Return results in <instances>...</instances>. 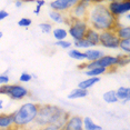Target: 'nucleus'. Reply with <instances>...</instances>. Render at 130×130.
<instances>
[{
    "instance_id": "nucleus-14",
    "label": "nucleus",
    "mask_w": 130,
    "mask_h": 130,
    "mask_svg": "<svg viewBox=\"0 0 130 130\" xmlns=\"http://www.w3.org/2000/svg\"><path fill=\"white\" fill-rule=\"evenodd\" d=\"M48 16H49L50 20H51L52 22L57 23V25H68V23H69V17H68V14L50 10Z\"/></svg>"
},
{
    "instance_id": "nucleus-3",
    "label": "nucleus",
    "mask_w": 130,
    "mask_h": 130,
    "mask_svg": "<svg viewBox=\"0 0 130 130\" xmlns=\"http://www.w3.org/2000/svg\"><path fill=\"white\" fill-rule=\"evenodd\" d=\"M39 111V105L27 101L12 112L13 125L17 129H25L35 122Z\"/></svg>"
},
{
    "instance_id": "nucleus-38",
    "label": "nucleus",
    "mask_w": 130,
    "mask_h": 130,
    "mask_svg": "<svg viewBox=\"0 0 130 130\" xmlns=\"http://www.w3.org/2000/svg\"><path fill=\"white\" fill-rule=\"evenodd\" d=\"M4 103H5V101H4V99H0V111L4 109Z\"/></svg>"
},
{
    "instance_id": "nucleus-30",
    "label": "nucleus",
    "mask_w": 130,
    "mask_h": 130,
    "mask_svg": "<svg viewBox=\"0 0 130 130\" xmlns=\"http://www.w3.org/2000/svg\"><path fill=\"white\" fill-rule=\"evenodd\" d=\"M31 79H32V75H30L28 72H22L19 77L20 84H28V82L31 81Z\"/></svg>"
},
{
    "instance_id": "nucleus-17",
    "label": "nucleus",
    "mask_w": 130,
    "mask_h": 130,
    "mask_svg": "<svg viewBox=\"0 0 130 130\" xmlns=\"http://www.w3.org/2000/svg\"><path fill=\"white\" fill-rule=\"evenodd\" d=\"M100 77H92V78H87L85 79V80L80 81L78 84V88H80V89H84V90H88L90 89V88H92L94 85L99 84L100 82Z\"/></svg>"
},
{
    "instance_id": "nucleus-40",
    "label": "nucleus",
    "mask_w": 130,
    "mask_h": 130,
    "mask_svg": "<svg viewBox=\"0 0 130 130\" xmlns=\"http://www.w3.org/2000/svg\"><path fill=\"white\" fill-rule=\"evenodd\" d=\"M2 36H4V34H2V31H0V39L2 38Z\"/></svg>"
},
{
    "instance_id": "nucleus-10",
    "label": "nucleus",
    "mask_w": 130,
    "mask_h": 130,
    "mask_svg": "<svg viewBox=\"0 0 130 130\" xmlns=\"http://www.w3.org/2000/svg\"><path fill=\"white\" fill-rule=\"evenodd\" d=\"M117 63H118V56H109V55H105L103 57H101L99 60L94 61V66L96 67H101L105 69H115L117 68Z\"/></svg>"
},
{
    "instance_id": "nucleus-26",
    "label": "nucleus",
    "mask_w": 130,
    "mask_h": 130,
    "mask_svg": "<svg viewBox=\"0 0 130 130\" xmlns=\"http://www.w3.org/2000/svg\"><path fill=\"white\" fill-rule=\"evenodd\" d=\"M72 46H75V48H76V49H79V50H81V49L87 50V49L91 48V46L89 45V42H88V41L86 40V39H81V40L73 41V42H72Z\"/></svg>"
},
{
    "instance_id": "nucleus-2",
    "label": "nucleus",
    "mask_w": 130,
    "mask_h": 130,
    "mask_svg": "<svg viewBox=\"0 0 130 130\" xmlns=\"http://www.w3.org/2000/svg\"><path fill=\"white\" fill-rule=\"evenodd\" d=\"M70 113L63 108L55 105H43L39 106L38 116L34 122V126L37 128L47 126V125H55L60 130L63 129L67 120L69 119Z\"/></svg>"
},
{
    "instance_id": "nucleus-12",
    "label": "nucleus",
    "mask_w": 130,
    "mask_h": 130,
    "mask_svg": "<svg viewBox=\"0 0 130 130\" xmlns=\"http://www.w3.org/2000/svg\"><path fill=\"white\" fill-rule=\"evenodd\" d=\"M0 130H16L13 125L12 112L0 113Z\"/></svg>"
},
{
    "instance_id": "nucleus-19",
    "label": "nucleus",
    "mask_w": 130,
    "mask_h": 130,
    "mask_svg": "<svg viewBox=\"0 0 130 130\" xmlns=\"http://www.w3.org/2000/svg\"><path fill=\"white\" fill-rule=\"evenodd\" d=\"M88 90H84L80 88H75L73 90H71L69 92V94L67 96V98L69 100H76V99H81V98H86L88 96Z\"/></svg>"
},
{
    "instance_id": "nucleus-13",
    "label": "nucleus",
    "mask_w": 130,
    "mask_h": 130,
    "mask_svg": "<svg viewBox=\"0 0 130 130\" xmlns=\"http://www.w3.org/2000/svg\"><path fill=\"white\" fill-rule=\"evenodd\" d=\"M84 39H86L88 42H89V45L91 46V48H94V47H97L99 45L100 32L89 27V28H88V30H87V32H86Z\"/></svg>"
},
{
    "instance_id": "nucleus-35",
    "label": "nucleus",
    "mask_w": 130,
    "mask_h": 130,
    "mask_svg": "<svg viewBox=\"0 0 130 130\" xmlns=\"http://www.w3.org/2000/svg\"><path fill=\"white\" fill-rule=\"evenodd\" d=\"M45 5H46V1H45V0H38V1H36V6H37V7H39V8L43 7Z\"/></svg>"
},
{
    "instance_id": "nucleus-7",
    "label": "nucleus",
    "mask_w": 130,
    "mask_h": 130,
    "mask_svg": "<svg viewBox=\"0 0 130 130\" xmlns=\"http://www.w3.org/2000/svg\"><path fill=\"white\" fill-rule=\"evenodd\" d=\"M29 94H30L29 89L21 84H9L6 96L12 101H20V100L26 99Z\"/></svg>"
},
{
    "instance_id": "nucleus-4",
    "label": "nucleus",
    "mask_w": 130,
    "mask_h": 130,
    "mask_svg": "<svg viewBox=\"0 0 130 130\" xmlns=\"http://www.w3.org/2000/svg\"><path fill=\"white\" fill-rule=\"evenodd\" d=\"M69 28H68V36H70L73 41L81 40L85 38V35L87 32L88 23L86 20H78V19H69Z\"/></svg>"
},
{
    "instance_id": "nucleus-24",
    "label": "nucleus",
    "mask_w": 130,
    "mask_h": 130,
    "mask_svg": "<svg viewBox=\"0 0 130 130\" xmlns=\"http://www.w3.org/2000/svg\"><path fill=\"white\" fill-rule=\"evenodd\" d=\"M102 99H103V101L109 103V105H111V103H116V102L119 101L118 98H117V96H116V91L115 90L106 91V92L103 93V96H102Z\"/></svg>"
},
{
    "instance_id": "nucleus-9",
    "label": "nucleus",
    "mask_w": 130,
    "mask_h": 130,
    "mask_svg": "<svg viewBox=\"0 0 130 130\" xmlns=\"http://www.w3.org/2000/svg\"><path fill=\"white\" fill-rule=\"evenodd\" d=\"M77 2H78V0H52V1H50L49 7L54 11L67 14L70 12V10L72 9Z\"/></svg>"
},
{
    "instance_id": "nucleus-31",
    "label": "nucleus",
    "mask_w": 130,
    "mask_h": 130,
    "mask_svg": "<svg viewBox=\"0 0 130 130\" xmlns=\"http://www.w3.org/2000/svg\"><path fill=\"white\" fill-rule=\"evenodd\" d=\"M31 23H32L31 19L23 17V18H21L18 21V26H19V27H21V28H26V29H27L28 27H30V26H31Z\"/></svg>"
},
{
    "instance_id": "nucleus-27",
    "label": "nucleus",
    "mask_w": 130,
    "mask_h": 130,
    "mask_svg": "<svg viewBox=\"0 0 130 130\" xmlns=\"http://www.w3.org/2000/svg\"><path fill=\"white\" fill-rule=\"evenodd\" d=\"M129 63V56L127 55H118V63H117V67H120V68H123L126 67L127 64Z\"/></svg>"
},
{
    "instance_id": "nucleus-34",
    "label": "nucleus",
    "mask_w": 130,
    "mask_h": 130,
    "mask_svg": "<svg viewBox=\"0 0 130 130\" xmlns=\"http://www.w3.org/2000/svg\"><path fill=\"white\" fill-rule=\"evenodd\" d=\"M9 16V13H8V11L6 10H0V21H2V20H5L7 17Z\"/></svg>"
},
{
    "instance_id": "nucleus-39",
    "label": "nucleus",
    "mask_w": 130,
    "mask_h": 130,
    "mask_svg": "<svg viewBox=\"0 0 130 130\" xmlns=\"http://www.w3.org/2000/svg\"><path fill=\"white\" fill-rule=\"evenodd\" d=\"M129 100H130V99H128V100H123V101H121V102H122V105H127V103L129 102Z\"/></svg>"
},
{
    "instance_id": "nucleus-6",
    "label": "nucleus",
    "mask_w": 130,
    "mask_h": 130,
    "mask_svg": "<svg viewBox=\"0 0 130 130\" xmlns=\"http://www.w3.org/2000/svg\"><path fill=\"white\" fill-rule=\"evenodd\" d=\"M92 1L89 0H78V2L73 6V8L68 13L69 19H78V20H86L88 10Z\"/></svg>"
},
{
    "instance_id": "nucleus-29",
    "label": "nucleus",
    "mask_w": 130,
    "mask_h": 130,
    "mask_svg": "<svg viewBox=\"0 0 130 130\" xmlns=\"http://www.w3.org/2000/svg\"><path fill=\"white\" fill-rule=\"evenodd\" d=\"M55 45L57 47H60L61 49L69 50L72 47V42H71V41H68V40H61V41H56Z\"/></svg>"
},
{
    "instance_id": "nucleus-1",
    "label": "nucleus",
    "mask_w": 130,
    "mask_h": 130,
    "mask_svg": "<svg viewBox=\"0 0 130 130\" xmlns=\"http://www.w3.org/2000/svg\"><path fill=\"white\" fill-rule=\"evenodd\" d=\"M86 21L90 28L99 32L113 30L118 23V20L110 13L106 2L103 1H92L86 17Z\"/></svg>"
},
{
    "instance_id": "nucleus-32",
    "label": "nucleus",
    "mask_w": 130,
    "mask_h": 130,
    "mask_svg": "<svg viewBox=\"0 0 130 130\" xmlns=\"http://www.w3.org/2000/svg\"><path fill=\"white\" fill-rule=\"evenodd\" d=\"M10 81V77L8 75H4L1 73L0 75V86H5V85H8Z\"/></svg>"
},
{
    "instance_id": "nucleus-23",
    "label": "nucleus",
    "mask_w": 130,
    "mask_h": 130,
    "mask_svg": "<svg viewBox=\"0 0 130 130\" xmlns=\"http://www.w3.org/2000/svg\"><path fill=\"white\" fill-rule=\"evenodd\" d=\"M68 56H69L71 59L77 60V61H84L85 60L84 51H81V50H79V49H76V48H70L68 50Z\"/></svg>"
},
{
    "instance_id": "nucleus-5",
    "label": "nucleus",
    "mask_w": 130,
    "mask_h": 130,
    "mask_svg": "<svg viewBox=\"0 0 130 130\" xmlns=\"http://www.w3.org/2000/svg\"><path fill=\"white\" fill-rule=\"evenodd\" d=\"M106 5L110 13L117 20L122 18L130 11V0H112V1H107Z\"/></svg>"
},
{
    "instance_id": "nucleus-8",
    "label": "nucleus",
    "mask_w": 130,
    "mask_h": 130,
    "mask_svg": "<svg viewBox=\"0 0 130 130\" xmlns=\"http://www.w3.org/2000/svg\"><path fill=\"white\" fill-rule=\"evenodd\" d=\"M119 39L116 36L113 30H107L100 32V39L99 45H101L103 48L108 49H118L119 46Z\"/></svg>"
},
{
    "instance_id": "nucleus-16",
    "label": "nucleus",
    "mask_w": 130,
    "mask_h": 130,
    "mask_svg": "<svg viewBox=\"0 0 130 130\" xmlns=\"http://www.w3.org/2000/svg\"><path fill=\"white\" fill-rule=\"evenodd\" d=\"M115 34L118 37L119 40L122 39H130V27L129 25H119V22L117 23L116 28L113 29Z\"/></svg>"
},
{
    "instance_id": "nucleus-25",
    "label": "nucleus",
    "mask_w": 130,
    "mask_h": 130,
    "mask_svg": "<svg viewBox=\"0 0 130 130\" xmlns=\"http://www.w3.org/2000/svg\"><path fill=\"white\" fill-rule=\"evenodd\" d=\"M121 51L123 52V55L129 56L130 54V39H122L119 41V46H118Z\"/></svg>"
},
{
    "instance_id": "nucleus-22",
    "label": "nucleus",
    "mask_w": 130,
    "mask_h": 130,
    "mask_svg": "<svg viewBox=\"0 0 130 130\" xmlns=\"http://www.w3.org/2000/svg\"><path fill=\"white\" fill-rule=\"evenodd\" d=\"M106 72H108L107 69H105V68H101V67H96V68H92V69L86 70L85 75L87 76L88 78H92V77H100V76L105 75Z\"/></svg>"
},
{
    "instance_id": "nucleus-20",
    "label": "nucleus",
    "mask_w": 130,
    "mask_h": 130,
    "mask_svg": "<svg viewBox=\"0 0 130 130\" xmlns=\"http://www.w3.org/2000/svg\"><path fill=\"white\" fill-rule=\"evenodd\" d=\"M52 36L56 39V41H61V40H67L68 37V31L67 29L62 27H57L52 29Z\"/></svg>"
},
{
    "instance_id": "nucleus-11",
    "label": "nucleus",
    "mask_w": 130,
    "mask_h": 130,
    "mask_svg": "<svg viewBox=\"0 0 130 130\" xmlns=\"http://www.w3.org/2000/svg\"><path fill=\"white\" fill-rule=\"evenodd\" d=\"M62 130H82V118L78 115H70Z\"/></svg>"
},
{
    "instance_id": "nucleus-15",
    "label": "nucleus",
    "mask_w": 130,
    "mask_h": 130,
    "mask_svg": "<svg viewBox=\"0 0 130 130\" xmlns=\"http://www.w3.org/2000/svg\"><path fill=\"white\" fill-rule=\"evenodd\" d=\"M85 55V60H87V62H91V61H97L99 60L101 57L105 56V54L101 50L97 49V48H89L84 51Z\"/></svg>"
},
{
    "instance_id": "nucleus-18",
    "label": "nucleus",
    "mask_w": 130,
    "mask_h": 130,
    "mask_svg": "<svg viewBox=\"0 0 130 130\" xmlns=\"http://www.w3.org/2000/svg\"><path fill=\"white\" fill-rule=\"evenodd\" d=\"M82 130H103L102 127L96 123L90 117L82 118Z\"/></svg>"
},
{
    "instance_id": "nucleus-33",
    "label": "nucleus",
    "mask_w": 130,
    "mask_h": 130,
    "mask_svg": "<svg viewBox=\"0 0 130 130\" xmlns=\"http://www.w3.org/2000/svg\"><path fill=\"white\" fill-rule=\"evenodd\" d=\"M38 130H60L57 126L55 125H47V126H43V127H40L38 128Z\"/></svg>"
},
{
    "instance_id": "nucleus-36",
    "label": "nucleus",
    "mask_w": 130,
    "mask_h": 130,
    "mask_svg": "<svg viewBox=\"0 0 130 130\" xmlns=\"http://www.w3.org/2000/svg\"><path fill=\"white\" fill-rule=\"evenodd\" d=\"M23 5V2L22 1H16L14 2V6H16L17 8H21V6Z\"/></svg>"
},
{
    "instance_id": "nucleus-21",
    "label": "nucleus",
    "mask_w": 130,
    "mask_h": 130,
    "mask_svg": "<svg viewBox=\"0 0 130 130\" xmlns=\"http://www.w3.org/2000/svg\"><path fill=\"white\" fill-rule=\"evenodd\" d=\"M116 91V96L118 100H120V101H123V100H128L130 99V89L129 87H123V86H121L119 87Z\"/></svg>"
},
{
    "instance_id": "nucleus-28",
    "label": "nucleus",
    "mask_w": 130,
    "mask_h": 130,
    "mask_svg": "<svg viewBox=\"0 0 130 130\" xmlns=\"http://www.w3.org/2000/svg\"><path fill=\"white\" fill-rule=\"evenodd\" d=\"M39 29L43 34H50L52 32V29H54V25L50 22H42V23H39Z\"/></svg>"
},
{
    "instance_id": "nucleus-37",
    "label": "nucleus",
    "mask_w": 130,
    "mask_h": 130,
    "mask_svg": "<svg viewBox=\"0 0 130 130\" xmlns=\"http://www.w3.org/2000/svg\"><path fill=\"white\" fill-rule=\"evenodd\" d=\"M40 10H41V8H39V7H37V6H36V9L34 10V13L35 14H39L40 13Z\"/></svg>"
}]
</instances>
